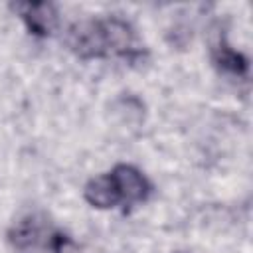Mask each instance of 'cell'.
I'll use <instances>...</instances> for the list:
<instances>
[{
  "label": "cell",
  "instance_id": "obj_2",
  "mask_svg": "<svg viewBox=\"0 0 253 253\" xmlns=\"http://www.w3.org/2000/svg\"><path fill=\"white\" fill-rule=\"evenodd\" d=\"M111 176L115 180L121 204L125 206H134L140 204L148 198L150 194V184L148 180L142 176L140 170H136L130 164H119L111 170Z\"/></svg>",
  "mask_w": 253,
  "mask_h": 253
},
{
  "label": "cell",
  "instance_id": "obj_4",
  "mask_svg": "<svg viewBox=\"0 0 253 253\" xmlns=\"http://www.w3.org/2000/svg\"><path fill=\"white\" fill-rule=\"evenodd\" d=\"M14 10L22 16V20L26 22L28 30L36 36H47L53 26H55V10L51 4L47 2H24V4H14Z\"/></svg>",
  "mask_w": 253,
  "mask_h": 253
},
{
  "label": "cell",
  "instance_id": "obj_1",
  "mask_svg": "<svg viewBox=\"0 0 253 253\" xmlns=\"http://www.w3.org/2000/svg\"><path fill=\"white\" fill-rule=\"evenodd\" d=\"M134 36L128 24L117 18L83 20L69 28L67 45L83 59L128 55L132 51Z\"/></svg>",
  "mask_w": 253,
  "mask_h": 253
},
{
  "label": "cell",
  "instance_id": "obj_3",
  "mask_svg": "<svg viewBox=\"0 0 253 253\" xmlns=\"http://www.w3.org/2000/svg\"><path fill=\"white\" fill-rule=\"evenodd\" d=\"M55 233L49 231L45 225V219L38 215H28L20 219L14 229L10 231V241L18 249H40V247H51Z\"/></svg>",
  "mask_w": 253,
  "mask_h": 253
},
{
  "label": "cell",
  "instance_id": "obj_6",
  "mask_svg": "<svg viewBox=\"0 0 253 253\" xmlns=\"http://www.w3.org/2000/svg\"><path fill=\"white\" fill-rule=\"evenodd\" d=\"M213 57H215V63H217L221 69L229 71V73L243 75V73L247 71V59H245L241 53H237L235 49H231L227 43H221L219 47H215Z\"/></svg>",
  "mask_w": 253,
  "mask_h": 253
},
{
  "label": "cell",
  "instance_id": "obj_5",
  "mask_svg": "<svg viewBox=\"0 0 253 253\" xmlns=\"http://www.w3.org/2000/svg\"><path fill=\"white\" fill-rule=\"evenodd\" d=\"M85 200L93 208H99V210H109V208H115L121 204V198H119V192H117V186H115L111 172L95 176L87 182Z\"/></svg>",
  "mask_w": 253,
  "mask_h": 253
}]
</instances>
